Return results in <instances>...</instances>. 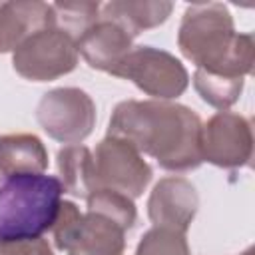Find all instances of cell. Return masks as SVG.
<instances>
[{
    "mask_svg": "<svg viewBox=\"0 0 255 255\" xmlns=\"http://www.w3.org/2000/svg\"><path fill=\"white\" fill-rule=\"evenodd\" d=\"M0 179H2V175H0Z\"/></svg>",
    "mask_w": 255,
    "mask_h": 255,
    "instance_id": "cell-21",
    "label": "cell"
},
{
    "mask_svg": "<svg viewBox=\"0 0 255 255\" xmlns=\"http://www.w3.org/2000/svg\"><path fill=\"white\" fill-rule=\"evenodd\" d=\"M52 6V26L60 28L68 36L78 40L86 34V30L98 22L100 18V2H54Z\"/></svg>",
    "mask_w": 255,
    "mask_h": 255,
    "instance_id": "cell-15",
    "label": "cell"
},
{
    "mask_svg": "<svg viewBox=\"0 0 255 255\" xmlns=\"http://www.w3.org/2000/svg\"><path fill=\"white\" fill-rule=\"evenodd\" d=\"M58 173L64 191L86 199L96 191L94 155L86 145H66L58 151Z\"/></svg>",
    "mask_w": 255,
    "mask_h": 255,
    "instance_id": "cell-14",
    "label": "cell"
},
{
    "mask_svg": "<svg viewBox=\"0 0 255 255\" xmlns=\"http://www.w3.org/2000/svg\"><path fill=\"white\" fill-rule=\"evenodd\" d=\"M36 120L52 139L80 143L96 126V104L80 88H56L38 102Z\"/></svg>",
    "mask_w": 255,
    "mask_h": 255,
    "instance_id": "cell-6",
    "label": "cell"
},
{
    "mask_svg": "<svg viewBox=\"0 0 255 255\" xmlns=\"http://www.w3.org/2000/svg\"><path fill=\"white\" fill-rule=\"evenodd\" d=\"M171 10H173V4L165 0H139V2L114 0V2L102 4L100 16L118 22L135 38L143 30L163 24L169 18Z\"/></svg>",
    "mask_w": 255,
    "mask_h": 255,
    "instance_id": "cell-13",
    "label": "cell"
},
{
    "mask_svg": "<svg viewBox=\"0 0 255 255\" xmlns=\"http://www.w3.org/2000/svg\"><path fill=\"white\" fill-rule=\"evenodd\" d=\"M64 185L46 173H22L0 185V241L38 239L52 229Z\"/></svg>",
    "mask_w": 255,
    "mask_h": 255,
    "instance_id": "cell-3",
    "label": "cell"
},
{
    "mask_svg": "<svg viewBox=\"0 0 255 255\" xmlns=\"http://www.w3.org/2000/svg\"><path fill=\"white\" fill-rule=\"evenodd\" d=\"M48 151L34 133H10L0 137V175L2 179L22 173H44Z\"/></svg>",
    "mask_w": 255,
    "mask_h": 255,
    "instance_id": "cell-12",
    "label": "cell"
},
{
    "mask_svg": "<svg viewBox=\"0 0 255 255\" xmlns=\"http://www.w3.org/2000/svg\"><path fill=\"white\" fill-rule=\"evenodd\" d=\"M86 203H88V209L100 211V213L116 219L126 229H129L135 223L137 211H135L133 199H129L124 193H118L112 189H96L94 193H90L86 197Z\"/></svg>",
    "mask_w": 255,
    "mask_h": 255,
    "instance_id": "cell-17",
    "label": "cell"
},
{
    "mask_svg": "<svg viewBox=\"0 0 255 255\" xmlns=\"http://www.w3.org/2000/svg\"><path fill=\"white\" fill-rule=\"evenodd\" d=\"M78 44L56 26L26 36L12 52L14 70L32 82H50L70 74L78 66Z\"/></svg>",
    "mask_w": 255,
    "mask_h": 255,
    "instance_id": "cell-4",
    "label": "cell"
},
{
    "mask_svg": "<svg viewBox=\"0 0 255 255\" xmlns=\"http://www.w3.org/2000/svg\"><path fill=\"white\" fill-rule=\"evenodd\" d=\"M94 155L96 189H112L135 199L151 181V167L143 155L126 139L106 135Z\"/></svg>",
    "mask_w": 255,
    "mask_h": 255,
    "instance_id": "cell-7",
    "label": "cell"
},
{
    "mask_svg": "<svg viewBox=\"0 0 255 255\" xmlns=\"http://www.w3.org/2000/svg\"><path fill=\"white\" fill-rule=\"evenodd\" d=\"M0 255H54L46 239H18L0 241Z\"/></svg>",
    "mask_w": 255,
    "mask_h": 255,
    "instance_id": "cell-19",
    "label": "cell"
},
{
    "mask_svg": "<svg viewBox=\"0 0 255 255\" xmlns=\"http://www.w3.org/2000/svg\"><path fill=\"white\" fill-rule=\"evenodd\" d=\"M108 135L126 139L167 171H189L203 163L201 120L181 104L163 100L120 102L112 112Z\"/></svg>",
    "mask_w": 255,
    "mask_h": 255,
    "instance_id": "cell-1",
    "label": "cell"
},
{
    "mask_svg": "<svg viewBox=\"0 0 255 255\" xmlns=\"http://www.w3.org/2000/svg\"><path fill=\"white\" fill-rule=\"evenodd\" d=\"M243 84L245 80H227V78L211 76L199 70H195L193 74V86L201 96V100L221 112L231 108L239 100L243 92Z\"/></svg>",
    "mask_w": 255,
    "mask_h": 255,
    "instance_id": "cell-16",
    "label": "cell"
},
{
    "mask_svg": "<svg viewBox=\"0 0 255 255\" xmlns=\"http://www.w3.org/2000/svg\"><path fill=\"white\" fill-rule=\"evenodd\" d=\"M52 26V6L46 2H0V54L14 52L36 30Z\"/></svg>",
    "mask_w": 255,
    "mask_h": 255,
    "instance_id": "cell-11",
    "label": "cell"
},
{
    "mask_svg": "<svg viewBox=\"0 0 255 255\" xmlns=\"http://www.w3.org/2000/svg\"><path fill=\"white\" fill-rule=\"evenodd\" d=\"M133 48V36L118 22L100 16L78 40V54L90 68L112 74Z\"/></svg>",
    "mask_w": 255,
    "mask_h": 255,
    "instance_id": "cell-10",
    "label": "cell"
},
{
    "mask_svg": "<svg viewBox=\"0 0 255 255\" xmlns=\"http://www.w3.org/2000/svg\"><path fill=\"white\" fill-rule=\"evenodd\" d=\"M179 52L195 64V70L243 80L253 68V36L235 32L233 16L221 2L189 4L177 32Z\"/></svg>",
    "mask_w": 255,
    "mask_h": 255,
    "instance_id": "cell-2",
    "label": "cell"
},
{
    "mask_svg": "<svg viewBox=\"0 0 255 255\" xmlns=\"http://www.w3.org/2000/svg\"><path fill=\"white\" fill-rule=\"evenodd\" d=\"M241 255H253V249H251V247H249V249H245V251H243V253H241Z\"/></svg>",
    "mask_w": 255,
    "mask_h": 255,
    "instance_id": "cell-20",
    "label": "cell"
},
{
    "mask_svg": "<svg viewBox=\"0 0 255 255\" xmlns=\"http://www.w3.org/2000/svg\"><path fill=\"white\" fill-rule=\"evenodd\" d=\"M135 255H191V251L185 233L167 227H151L137 243Z\"/></svg>",
    "mask_w": 255,
    "mask_h": 255,
    "instance_id": "cell-18",
    "label": "cell"
},
{
    "mask_svg": "<svg viewBox=\"0 0 255 255\" xmlns=\"http://www.w3.org/2000/svg\"><path fill=\"white\" fill-rule=\"evenodd\" d=\"M199 195L183 177H163L147 199V215L153 227H167L185 233L197 213Z\"/></svg>",
    "mask_w": 255,
    "mask_h": 255,
    "instance_id": "cell-9",
    "label": "cell"
},
{
    "mask_svg": "<svg viewBox=\"0 0 255 255\" xmlns=\"http://www.w3.org/2000/svg\"><path fill=\"white\" fill-rule=\"evenodd\" d=\"M199 143L203 161L225 169L245 167L253 155L251 122L235 112H217L201 124Z\"/></svg>",
    "mask_w": 255,
    "mask_h": 255,
    "instance_id": "cell-8",
    "label": "cell"
},
{
    "mask_svg": "<svg viewBox=\"0 0 255 255\" xmlns=\"http://www.w3.org/2000/svg\"><path fill=\"white\" fill-rule=\"evenodd\" d=\"M112 76L133 82L143 94L157 100H173L189 84L185 66L173 54L153 46H133Z\"/></svg>",
    "mask_w": 255,
    "mask_h": 255,
    "instance_id": "cell-5",
    "label": "cell"
}]
</instances>
